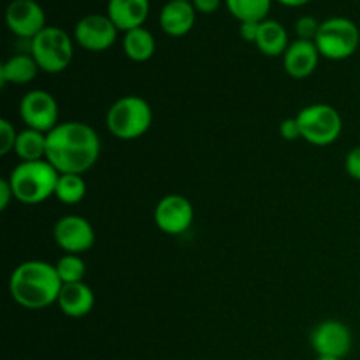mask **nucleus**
<instances>
[{
	"label": "nucleus",
	"mask_w": 360,
	"mask_h": 360,
	"mask_svg": "<svg viewBox=\"0 0 360 360\" xmlns=\"http://www.w3.org/2000/svg\"><path fill=\"white\" fill-rule=\"evenodd\" d=\"M101 157L97 130L84 122L58 123L48 134L46 160L60 174H84Z\"/></svg>",
	"instance_id": "obj_1"
},
{
	"label": "nucleus",
	"mask_w": 360,
	"mask_h": 360,
	"mask_svg": "<svg viewBox=\"0 0 360 360\" xmlns=\"http://www.w3.org/2000/svg\"><path fill=\"white\" fill-rule=\"evenodd\" d=\"M62 280L55 264L44 260H27L14 267L9 278V294L21 308L39 311L58 302Z\"/></svg>",
	"instance_id": "obj_2"
},
{
	"label": "nucleus",
	"mask_w": 360,
	"mask_h": 360,
	"mask_svg": "<svg viewBox=\"0 0 360 360\" xmlns=\"http://www.w3.org/2000/svg\"><path fill=\"white\" fill-rule=\"evenodd\" d=\"M58 178L60 172L44 158L35 162H20L11 171L9 183L18 202L35 206L55 197Z\"/></svg>",
	"instance_id": "obj_3"
},
{
	"label": "nucleus",
	"mask_w": 360,
	"mask_h": 360,
	"mask_svg": "<svg viewBox=\"0 0 360 360\" xmlns=\"http://www.w3.org/2000/svg\"><path fill=\"white\" fill-rule=\"evenodd\" d=\"M153 125V109L139 95H125L111 104L105 112L109 134L120 141H136Z\"/></svg>",
	"instance_id": "obj_4"
},
{
	"label": "nucleus",
	"mask_w": 360,
	"mask_h": 360,
	"mask_svg": "<svg viewBox=\"0 0 360 360\" xmlns=\"http://www.w3.org/2000/svg\"><path fill=\"white\" fill-rule=\"evenodd\" d=\"M301 129V139L313 146H330L343 132L340 111L329 104H309L295 116Z\"/></svg>",
	"instance_id": "obj_5"
},
{
	"label": "nucleus",
	"mask_w": 360,
	"mask_h": 360,
	"mask_svg": "<svg viewBox=\"0 0 360 360\" xmlns=\"http://www.w3.org/2000/svg\"><path fill=\"white\" fill-rule=\"evenodd\" d=\"M30 55L39 69L48 74H60L74 58V39L60 27H46L30 41Z\"/></svg>",
	"instance_id": "obj_6"
},
{
	"label": "nucleus",
	"mask_w": 360,
	"mask_h": 360,
	"mask_svg": "<svg viewBox=\"0 0 360 360\" xmlns=\"http://www.w3.org/2000/svg\"><path fill=\"white\" fill-rule=\"evenodd\" d=\"M315 44L319 48L320 56L333 60V62H341L357 53L360 46V30L350 18H327L320 25Z\"/></svg>",
	"instance_id": "obj_7"
},
{
	"label": "nucleus",
	"mask_w": 360,
	"mask_h": 360,
	"mask_svg": "<svg viewBox=\"0 0 360 360\" xmlns=\"http://www.w3.org/2000/svg\"><path fill=\"white\" fill-rule=\"evenodd\" d=\"M309 345L319 357L345 359L354 348V336L347 323L329 319L313 327Z\"/></svg>",
	"instance_id": "obj_8"
},
{
	"label": "nucleus",
	"mask_w": 360,
	"mask_h": 360,
	"mask_svg": "<svg viewBox=\"0 0 360 360\" xmlns=\"http://www.w3.org/2000/svg\"><path fill=\"white\" fill-rule=\"evenodd\" d=\"M58 102L49 91L30 90L21 97L20 116L27 129L49 134L58 125Z\"/></svg>",
	"instance_id": "obj_9"
},
{
	"label": "nucleus",
	"mask_w": 360,
	"mask_h": 360,
	"mask_svg": "<svg viewBox=\"0 0 360 360\" xmlns=\"http://www.w3.org/2000/svg\"><path fill=\"white\" fill-rule=\"evenodd\" d=\"M118 32L108 14H86L74 27V42L86 51L102 53L112 48Z\"/></svg>",
	"instance_id": "obj_10"
},
{
	"label": "nucleus",
	"mask_w": 360,
	"mask_h": 360,
	"mask_svg": "<svg viewBox=\"0 0 360 360\" xmlns=\"http://www.w3.org/2000/svg\"><path fill=\"white\" fill-rule=\"evenodd\" d=\"M155 225L164 234L181 236L192 227L195 210L186 197L179 193H169L157 202L153 211Z\"/></svg>",
	"instance_id": "obj_11"
},
{
	"label": "nucleus",
	"mask_w": 360,
	"mask_h": 360,
	"mask_svg": "<svg viewBox=\"0 0 360 360\" xmlns=\"http://www.w3.org/2000/svg\"><path fill=\"white\" fill-rule=\"evenodd\" d=\"M53 239L63 253L83 255L95 245V231L86 218L79 214H67L53 227Z\"/></svg>",
	"instance_id": "obj_12"
},
{
	"label": "nucleus",
	"mask_w": 360,
	"mask_h": 360,
	"mask_svg": "<svg viewBox=\"0 0 360 360\" xmlns=\"http://www.w3.org/2000/svg\"><path fill=\"white\" fill-rule=\"evenodd\" d=\"M6 25L16 37L30 42L46 25V13L37 0H11L6 9Z\"/></svg>",
	"instance_id": "obj_13"
},
{
	"label": "nucleus",
	"mask_w": 360,
	"mask_h": 360,
	"mask_svg": "<svg viewBox=\"0 0 360 360\" xmlns=\"http://www.w3.org/2000/svg\"><path fill=\"white\" fill-rule=\"evenodd\" d=\"M283 58V69L294 79H306L316 70L320 62V51L313 41L295 39L287 48Z\"/></svg>",
	"instance_id": "obj_14"
},
{
	"label": "nucleus",
	"mask_w": 360,
	"mask_h": 360,
	"mask_svg": "<svg viewBox=\"0 0 360 360\" xmlns=\"http://www.w3.org/2000/svg\"><path fill=\"white\" fill-rule=\"evenodd\" d=\"M197 11L190 0H169L158 14L162 32L169 37H185L195 27Z\"/></svg>",
	"instance_id": "obj_15"
},
{
	"label": "nucleus",
	"mask_w": 360,
	"mask_h": 360,
	"mask_svg": "<svg viewBox=\"0 0 360 360\" xmlns=\"http://www.w3.org/2000/svg\"><path fill=\"white\" fill-rule=\"evenodd\" d=\"M105 14L120 32L144 27L150 16V0H108Z\"/></svg>",
	"instance_id": "obj_16"
},
{
	"label": "nucleus",
	"mask_w": 360,
	"mask_h": 360,
	"mask_svg": "<svg viewBox=\"0 0 360 360\" xmlns=\"http://www.w3.org/2000/svg\"><path fill=\"white\" fill-rule=\"evenodd\" d=\"M58 308L69 319H83L94 309L95 294L84 281L67 283L62 287L58 297Z\"/></svg>",
	"instance_id": "obj_17"
},
{
	"label": "nucleus",
	"mask_w": 360,
	"mask_h": 360,
	"mask_svg": "<svg viewBox=\"0 0 360 360\" xmlns=\"http://www.w3.org/2000/svg\"><path fill=\"white\" fill-rule=\"evenodd\" d=\"M255 46L264 56H269V58L283 56L287 48L290 46L287 28H285L280 21L267 18V20H264L262 23H260Z\"/></svg>",
	"instance_id": "obj_18"
},
{
	"label": "nucleus",
	"mask_w": 360,
	"mask_h": 360,
	"mask_svg": "<svg viewBox=\"0 0 360 360\" xmlns=\"http://www.w3.org/2000/svg\"><path fill=\"white\" fill-rule=\"evenodd\" d=\"M123 53L129 60L137 63H144L153 58L157 51V41L148 28L139 27L123 34Z\"/></svg>",
	"instance_id": "obj_19"
},
{
	"label": "nucleus",
	"mask_w": 360,
	"mask_h": 360,
	"mask_svg": "<svg viewBox=\"0 0 360 360\" xmlns=\"http://www.w3.org/2000/svg\"><path fill=\"white\" fill-rule=\"evenodd\" d=\"M39 70L41 69L32 55H13L0 67V81L2 84H27L35 79Z\"/></svg>",
	"instance_id": "obj_20"
},
{
	"label": "nucleus",
	"mask_w": 360,
	"mask_h": 360,
	"mask_svg": "<svg viewBox=\"0 0 360 360\" xmlns=\"http://www.w3.org/2000/svg\"><path fill=\"white\" fill-rule=\"evenodd\" d=\"M46 146H48V134L34 129H25L18 132L14 153L21 162L44 160Z\"/></svg>",
	"instance_id": "obj_21"
},
{
	"label": "nucleus",
	"mask_w": 360,
	"mask_h": 360,
	"mask_svg": "<svg viewBox=\"0 0 360 360\" xmlns=\"http://www.w3.org/2000/svg\"><path fill=\"white\" fill-rule=\"evenodd\" d=\"M225 6L239 23L245 21L260 23L269 16L273 0H225Z\"/></svg>",
	"instance_id": "obj_22"
},
{
	"label": "nucleus",
	"mask_w": 360,
	"mask_h": 360,
	"mask_svg": "<svg viewBox=\"0 0 360 360\" xmlns=\"http://www.w3.org/2000/svg\"><path fill=\"white\" fill-rule=\"evenodd\" d=\"M86 195V183L83 174H60L55 197L65 206H76Z\"/></svg>",
	"instance_id": "obj_23"
},
{
	"label": "nucleus",
	"mask_w": 360,
	"mask_h": 360,
	"mask_svg": "<svg viewBox=\"0 0 360 360\" xmlns=\"http://www.w3.org/2000/svg\"><path fill=\"white\" fill-rule=\"evenodd\" d=\"M56 273H58L60 280L63 285L67 283H79L84 281V274H86V264L81 259V255H72V253H63L55 264Z\"/></svg>",
	"instance_id": "obj_24"
},
{
	"label": "nucleus",
	"mask_w": 360,
	"mask_h": 360,
	"mask_svg": "<svg viewBox=\"0 0 360 360\" xmlns=\"http://www.w3.org/2000/svg\"><path fill=\"white\" fill-rule=\"evenodd\" d=\"M320 25H322V21L316 20L315 16H301L294 25L295 35H297V39H302V41L315 42L320 30Z\"/></svg>",
	"instance_id": "obj_25"
},
{
	"label": "nucleus",
	"mask_w": 360,
	"mask_h": 360,
	"mask_svg": "<svg viewBox=\"0 0 360 360\" xmlns=\"http://www.w3.org/2000/svg\"><path fill=\"white\" fill-rule=\"evenodd\" d=\"M16 139H18V132L16 129H14L13 123L6 118L0 120V155H2V157H6L7 153L14 151Z\"/></svg>",
	"instance_id": "obj_26"
},
{
	"label": "nucleus",
	"mask_w": 360,
	"mask_h": 360,
	"mask_svg": "<svg viewBox=\"0 0 360 360\" xmlns=\"http://www.w3.org/2000/svg\"><path fill=\"white\" fill-rule=\"evenodd\" d=\"M345 171L355 181H360V146L352 148L345 157Z\"/></svg>",
	"instance_id": "obj_27"
},
{
	"label": "nucleus",
	"mask_w": 360,
	"mask_h": 360,
	"mask_svg": "<svg viewBox=\"0 0 360 360\" xmlns=\"http://www.w3.org/2000/svg\"><path fill=\"white\" fill-rule=\"evenodd\" d=\"M280 134L285 141H295L301 139V129H299L297 120L294 118H287L280 123Z\"/></svg>",
	"instance_id": "obj_28"
},
{
	"label": "nucleus",
	"mask_w": 360,
	"mask_h": 360,
	"mask_svg": "<svg viewBox=\"0 0 360 360\" xmlns=\"http://www.w3.org/2000/svg\"><path fill=\"white\" fill-rule=\"evenodd\" d=\"M262 23V21H260ZM260 23H255V21H245V23H239V35L243 37V41L246 42H257V35H259Z\"/></svg>",
	"instance_id": "obj_29"
},
{
	"label": "nucleus",
	"mask_w": 360,
	"mask_h": 360,
	"mask_svg": "<svg viewBox=\"0 0 360 360\" xmlns=\"http://www.w3.org/2000/svg\"><path fill=\"white\" fill-rule=\"evenodd\" d=\"M13 200H14V192H13V186H11L9 183V178H2L0 179V210L6 211Z\"/></svg>",
	"instance_id": "obj_30"
},
{
	"label": "nucleus",
	"mask_w": 360,
	"mask_h": 360,
	"mask_svg": "<svg viewBox=\"0 0 360 360\" xmlns=\"http://www.w3.org/2000/svg\"><path fill=\"white\" fill-rule=\"evenodd\" d=\"M199 14H213L221 7V0H190Z\"/></svg>",
	"instance_id": "obj_31"
},
{
	"label": "nucleus",
	"mask_w": 360,
	"mask_h": 360,
	"mask_svg": "<svg viewBox=\"0 0 360 360\" xmlns=\"http://www.w3.org/2000/svg\"><path fill=\"white\" fill-rule=\"evenodd\" d=\"M274 2L281 4L285 7H302L311 2V0H274Z\"/></svg>",
	"instance_id": "obj_32"
},
{
	"label": "nucleus",
	"mask_w": 360,
	"mask_h": 360,
	"mask_svg": "<svg viewBox=\"0 0 360 360\" xmlns=\"http://www.w3.org/2000/svg\"><path fill=\"white\" fill-rule=\"evenodd\" d=\"M316 360H343V359H336V357H316Z\"/></svg>",
	"instance_id": "obj_33"
}]
</instances>
